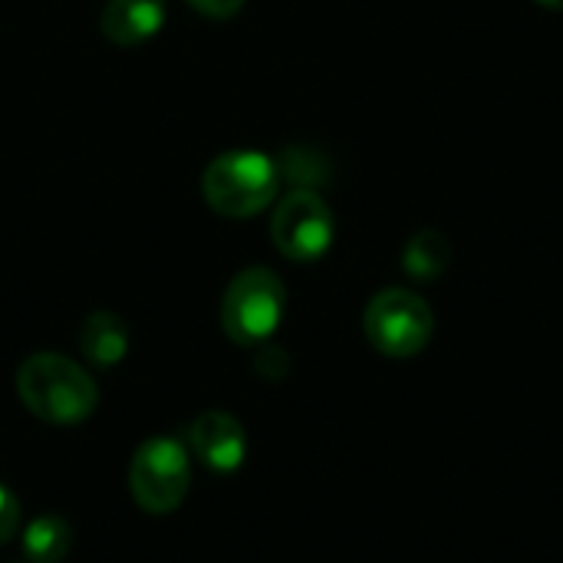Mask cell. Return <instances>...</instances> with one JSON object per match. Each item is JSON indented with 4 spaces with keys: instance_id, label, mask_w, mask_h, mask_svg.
Here are the masks:
<instances>
[{
    "instance_id": "1",
    "label": "cell",
    "mask_w": 563,
    "mask_h": 563,
    "mask_svg": "<svg viewBox=\"0 0 563 563\" xmlns=\"http://www.w3.org/2000/svg\"><path fill=\"white\" fill-rule=\"evenodd\" d=\"M20 402L43 422L76 426L92 416L99 389L92 376L63 353H33L16 369Z\"/></svg>"
},
{
    "instance_id": "2",
    "label": "cell",
    "mask_w": 563,
    "mask_h": 563,
    "mask_svg": "<svg viewBox=\"0 0 563 563\" xmlns=\"http://www.w3.org/2000/svg\"><path fill=\"white\" fill-rule=\"evenodd\" d=\"M280 175L274 158L247 148L221 152L201 175L205 205L221 218H254L277 198Z\"/></svg>"
},
{
    "instance_id": "3",
    "label": "cell",
    "mask_w": 563,
    "mask_h": 563,
    "mask_svg": "<svg viewBox=\"0 0 563 563\" xmlns=\"http://www.w3.org/2000/svg\"><path fill=\"white\" fill-rule=\"evenodd\" d=\"M287 290L267 267L241 271L221 300V327L241 346H264L284 320Z\"/></svg>"
},
{
    "instance_id": "4",
    "label": "cell",
    "mask_w": 563,
    "mask_h": 563,
    "mask_svg": "<svg viewBox=\"0 0 563 563\" xmlns=\"http://www.w3.org/2000/svg\"><path fill=\"white\" fill-rule=\"evenodd\" d=\"M366 340L393 360H409L422 353L435 333L432 307L406 287H386L379 290L363 317Z\"/></svg>"
},
{
    "instance_id": "5",
    "label": "cell",
    "mask_w": 563,
    "mask_h": 563,
    "mask_svg": "<svg viewBox=\"0 0 563 563\" xmlns=\"http://www.w3.org/2000/svg\"><path fill=\"white\" fill-rule=\"evenodd\" d=\"M191 485V462L178 439L155 435L142 442L129 465V492L135 505L148 515L175 511Z\"/></svg>"
},
{
    "instance_id": "6",
    "label": "cell",
    "mask_w": 563,
    "mask_h": 563,
    "mask_svg": "<svg viewBox=\"0 0 563 563\" xmlns=\"http://www.w3.org/2000/svg\"><path fill=\"white\" fill-rule=\"evenodd\" d=\"M336 224H333V211L330 205L307 188H294L290 195H284V201L277 205L274 218H271V238L274 247L297 264H313L320 261L330 244H333Z\"/></svg>"
},
{
    "instance_id": "7",
    "label": "cell",
    "mask_w": 563,
    "mask_h": 563,
    "mask_svg": "<svg viewBox=\"0 0 563 563\" xmlns=\"http://www.w3.org/2000/svg\"><path fill=\"white\" fill-rule=\"evenodd\" d=\"M188 442L198 462L211 472H238L247 452L244 426L231 412H221V409L201 412L191 422Z\"/></svg>"
},
{
    "instance_id": "8",
    "label": "cell",
    "mask_w": 563,
    "mask_h": 563,
    "mask_svg": "<svg viewBox=\"0 0 563 563\" xmlns=\"http://www.w3.org/2000/svg\"><path fill=\"white\" fill-rule=\"evenodd\" d=\"M165 26V0H109L99 30L115 46H139Z\"/></svg>"
},
{
    "instance_id": "9",
    "label": "cell",
    "mask_w": 563,
    "mask_h": 563,
    "mask_svg": "<svg viewBox=\"0 0 563 563\" xmlns=\"http://www.w3.org/2000/svg\"><path fill=\"white\" fill-rule=\"evenodd\" d=\"M79 353L99 369H112L129 353V327L112 310H96L79 327Z\"/></svg>"
},
{
    "instance_id": "10",
    "label": "cell",
    "mask_w": 563,
    "mask_h": 563,
    "mask_svg": "<svg viewBox=\"0 0 563 563\" xmlns=\"http://www.w3.org/2000/svg\"><path fill=\"white\" fill-rule=\"evenodd\" d=\"M449 264H452V244L435 228H426V231L412 234L406 251H402V271L419 284L439 280L449 271Z\"/></svg>"
},
{
    "instance_id": "11",
    "label": "cell",
    "mask_w": 563,
    "mask_h": 563,
    "mask_svg": "<svg viewBox=\"0 0 563 563\" xmlns=\"http://www.w3.org/2000/svg\"><path fill=\"white\" fill-rule=\"evenodd\" d=\"M73 531L59 515H40L23 531V554L30 563H59L69 554Z\"/></svg>"
},
{
    "instance_id": "12",
    "label": "cell",
    "mask_w": 563,
    "mask_h": 563,
    "mask_svg": "<svg viewBox=\"0 0 563 563\" xmlns=\"http://www.w3.org/2000/svg\"><path fill=\"white\" fill-rule=\"evenodd\" d=\"M280 181H290L294 188H307L317 191L323 181H330V158L310 145H290L280 152V158L274 162Z\"/></svg>"
},
{
    "instance_id": "13",
    "label": "cell",
    "mask_w": 563,
    "mask_h": 563,
    "mask_svg": "<svg viewBox=\"0 0 563 563\" xmlns=\"http://www.w3.org/2000/svg\"><path fill=\"white\" fill-rule=\"evenodd\" d=\"M20 528V501L7 485H0V544H7Z\"/></svg>"
},
{
    "instance_id": "14",
    "label": "cell",
    "mask_w": 563,
    "mask_h": 563,
    "mask_svg": "<svg viewBox=\"0 0 563 563\" xmlns=\"http://www.w3.org/2000/svg\"><path fill=\"white\" fill-rule=\"evenodd\" d=\"M254 366H257V373L261 376H267V379H284V373L290 369V360H287V353L284 350H277V346H264L261 353H257V360H254Z\"/></svg>"
},
{
    "instance_id": "15",
    "label": "cell",
    "mask_w": 563,
    "mask_h": 563,
    "mask_svg": "<svg viewBox=\"0 0 563 563\" xmlns=\"http://www.w3.org/2000/svg\"><path fill=\"white\" fill-rule=\"evenodd\" d=\"M201 16H211V20H228V16H234L241 7H244V0H188Z\"/></svg>"
},
{
    "instance_id": "16",
    "label": "cell",
    "mask_w": 563,
    "mask_h": 563,
    "mask_svg": "<svg viewBox=\"0 0 563 563\" xmlns=\"http://www.w3.org/2000/svg\"><path fill=\"white\" fill-rule=\"evenodd\" d=\"M541 7H548V10H563V0H538Z\"/></svg>"
}]
</instances>
